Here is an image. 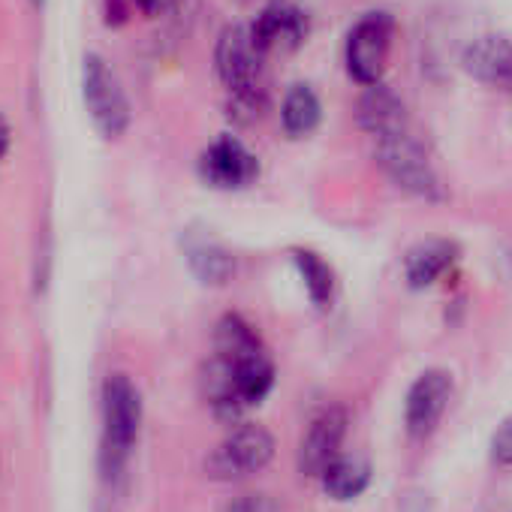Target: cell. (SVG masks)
<instances>
[{"label":"cell","mask_w":512,"mask_h":512,"mask_svg":"<svg viewBox=\"0 0 512 512\" xmlns=\"http://www.w3.org/2000/svg\"><path fill=\"white\" fill-rule=\"evenodd\" d=\"M250 37L263 55L296 52L308 37V16L287 0H275L256 16V22L250 25Z\"/></svg>","instance_id":"obj_9"},{"label":"cell","mask_w":512,"mask_h":512,"mask_svg":"<svg viewBox=\"0 0 512 512\" xmlns=\"http://www.w3.org/2000/svg\"><path fill=\"white\" fill-rule=\"evenodd\" d=\"M260 175L256 154L235 136L214 139L199 157V178L214 190H241Z\"/></svg>","instance_id":"obj_7"},{"label":"cell","mask_w":512,"mask_h":512,"mask_svg":"<svg viewBox=\"0 0 512 512\" xmlns=\"http://www.w3.org/2000/svg\"><path fill=\"white\" fill-rule=\"evenodd\" d=\"M491 461L500 467H512V416H506L491 434Z\"/></svg>","instance_id":"obj_20"},{"label":"cell","mask_w":512,"mask_h":512,"mask_svg":"<svg viewBox=\"0 0 512 512\" xmlns=\"http://www.w3.org/2000/svg\"><path fill=\"white\" fill-rule=\"evenodd\" d=\"M392 37H395V19L389 13H368L353 25L344 55H347V70L359 85L368 88L383 82Z\"/></svg>","instance_id":"obj_5"},{"label":"cell","mask_w":512,"mask_h":512,"mask_svg":"<svg viewBox=\"0 0 512 512\" xmlns=\"http://www.w3.org/2000/svg\"><path fill=\"white\" fill-rule=\"evenodd\" d=\"M452 398V374L443 368L422 371L404 401V425L410 437H428L440 425Z\"/></svg>","instance_id":"obj_8"},{"label":"cell","mask_w":512,"mask_h":512,"mask_svg":"<svg viewBox=\"0 0 512 512\" xmlns=\"http://www.w3.org/2000/svg\"><path fill=\"white\" fill-rule=\"evenodd\" d=\"M130 4H136L145 16H160V13L172 10L178 0H130Z\"/></svg>","instance_id":"obj_22"},{"label":"cell","mask_w":512,"mask_h":512,"mask_svg":"<svg viewBox=\"0 0 512 512\" xmlns=\"http://www.w3.org/2000/svg\"><path fill=\"white\" fill-rule=\"evenodd\" d=\"M260 332H256L241 314H223L214 326V356L223 362H241L247 356L263 353Z\"/></svg>","instance_id":"obj_14"},{"label":"cell","mask_w":512,"mask_h":512,"mask_svg":"<svg viewBox=\"0 0 512 512\" xmlns=\"http://www.w3.org/2000/svg\"><path fill=\"white\" fill-rule=\"evenodd\" d=\"M130 7H127V0H106V22L109 25H121L127 19Z\"/></svg>","instance_id":"obj_23"},{"label":"cell","mask_w":512,"mask_h":512,"mask_svg":"<svg viewBox=\"0 0 512 512\" xmlns=\"http://www.w3.org/2000/svg\"><path fill=\"white\" fill-rule=\"evenodd\" d=\"M347 425H350V416L344 407H326L323 413L314 416V422L308 425L299 443V470L305 476H320L341 455Z\"/></svg>","instance_id":"obj_10"},{"label":"cell","mask_w":512,"mask_h":512,"mask_svg":"<svg viewBox=\"0 0 512 512\" xmlns=\"http://www.w3.org/2000/svg\"><path fill=\"white\" fill-rule=\"evenodd\" d=\"M223 512H278L275 500L269 494H241V497H232Z\"/></svg>","instance_id":"obj_21"},{"label":"cell","mask_w":512,"mask_h":512,"mask_svg":"<svg viewBox=\"0 0 512 512\" xmlns=\"http://www.w3.org/2000/svg\"><path fill=\"white\" fill-rule=\"evenodd\" d=\"M458 260V244L449 238H428L419 241L404 260V281L410 290H428L434 287Z\"/></svg>","instance_id":"obj_13"},{"label":"cell","mask_w":512,"mask_h":512,"mask_svg":"<svg viewBox=\"0 0 512 512\" xmlns=\"http://www.w3.org/2000/svg\"><path fill=\"white\" fill-rule=\"evenodd\" d=\"M10 142H13V127L4 115H0V163H4V157L10 151Z\"/></svg>","instance_id":"obj_24"},{"label":"cell","mask_w":512,"mask_h":512,"mask_svg":"<svg viewBox=\"0 0 512 512\" xmlns=\"http://www.w3.org/2000/svg\"><path fill=\"white\" fill-rule=\"evenodd\" d=\"M359 124L365 133H371L374 139H386V136H398L407 133V112L401 97L386 88L383 82L368 85L359 97Z\"/></svg>","instance_id":"obj_12"},{"label":"cell","mask_w":512,"mask_h":512,"mask_svg":"<svg viewBox=\"0 0 512 512\" xmlns=\"http://www.w3.org/2000/svg\"><path fill=\"white\" fill-rule=\"evenodd\" d=\"M229 371H232V383H235V392L241 398L244 407H253L260 404L272 386H275V365L269 359V353H256V356H247L241 362H226Z\"/></svg>","instance_id":"obj_15"},{"label":"cell","mask_w":512,"mask_h":512,"mask_svg":"<svg viewBox=\"0 0 512 512\" xmlns=\"http://www.w3.org/2000/svg\"><path fill=\"white\" fill-rule=\"evenodd\" d=\"M275 458V437L263 425H238L208 455L205 470L214 479H244L260 473Z\"/></svg>","instance_id":"obj_4"},{"label":"cell","mask_w":512,"mask_h":512,"mask_svg":"<svg viewBox=\"0 0 512 512\" xmlns=\"http://www.w3.org/2000/svg\"><path fill=\"white\" fill-rule=\"evenodd\" d=\"M323 491L338 500V503H347V500H356L359 494H365V488L371 485V467L359 458H344L338 455L323 473Z\"/></svg>","instance_id":"obj_17"},{"label":"cell","mask_w":512,"mask_h":512,"mask_svg":"<svg viewBox=\"0 0 512 512\" xmlns=\"http://www.w3.org/2000/svg\"><path fill=\"white\" fill-rule=\"evenodd\" d=\"M323 118V106H320V97L308 88V85H296L290 88V94L284 97V106H281V124L290 136L302 139L308 133L317 130Z\"/></svg>","instance_id":"obj_19"},{"label":"cell","mask_w":512,"mask_h":512,"mask_svg":"<svg viewBox=\"0 0 512 512\" xmlns=\"http://www.w3.org/2000/svg\"><path fill=\"white\" fill-rule=\"evenodd\" d=\"M82 94H85V106H88L94 127L106 139L124 136V130L130 127V103L121 88V79L100 55H85Z\"/></svg>","instance_id":"obj_3"},{"label":"cell","mask_w":512,"mask_h":512,"mask_svg":"<svg viewBox=\"0 0 512 512\" xmlns=\"http://www.w3.org/2000/svg\"><path fill=\"white\" fill-rule=\"evenodd\" d=\"M263 58L266 55L256 49L250 28H241V25L226 28L217 40V49H214V67H217V76L229 94L263 88V82H260Z\"/></svg>","instance_id":"obj_6"},{"label":"cell","mask_w":512,"mask_h":512,"mask_svg":"<svg viewBox=\"0 0 512 512\" xmlns=\"http://www.w3.org/2000/svg\"><path fill=\"white\" fill-rule=\"evenodd\" d=\"M34 4H37V7H43V4H46V0H34Z\"/></svg>","instance_id":"obj_25"},{"label":"cell","mask_w":512,"mask_h":512,"mask_svg":"<svg viewBox=\"0 0 512 512\" xmlns=\"http://www.w3.org/2000/svg\"><path fill=\"white\" fill-rule=\"evenodd\" d=\"M374 157L398 190H404L422 202H440L446 196L440 175L434 172L431 160L425 157V151L419 148V142L410 133L377 139Z\"/></svg>","instance_id":"obj_2"},{"label":"cell","mask_w":512,"mask_h":512,"mask_svg":"<svg viewBox=\"0 0 512 512\" xmlns=\"http://www.w3.org/2000/svg\"><path fill=\"white\" fill-rule=\"evenodd\" d=\"M461 67L479 85H488L497 91H512V40H506L500 34L476 37L461 55Z\"/></svg>","instance_id":"obj_11"},{"label":"cell","mask_w":512,"mask_h":512,"mask_svg":"<svg viewBox=\"0 0 512 512\" xmlns=\"http://www.w3.org/2000/svg\"><path fill=\"white\" fill-rule=\"evenodd\" d=\"M142 425V398L127 374H112L103 386V461L118 476L136 446Z\"/></svg>","instance_id":"obj_1"},{"label":"cell","mask_w":512,"mask_h":512,"mask_svg":"<svg viewBox=\"0 0 512 512\" xmlns=\"http://www.w3.org/2000/svg\"><path fill=\"white\" fill-rule=\"evenodd\" d=\"M187 263H190V272L196 275V281L205 287H223L235 275L232 253L211 238L187 244Z\"/></svg>","instance_id":"obj_16"},{"label":"cell","mask_w":512,"mask_h":512,"mask_svg":"<svg viewBox=\"0 0 512 512\" xmlns=\"http://www.w3.org/2000/svg\"><path fill=\"white\" fill-rule=\"evenodd\" d=\"M293 266L305 284V293L314 308L326 311L335 299V272L314 250H293Z\"/></svg>","instance_id":"obj_18"}]
</instances>
